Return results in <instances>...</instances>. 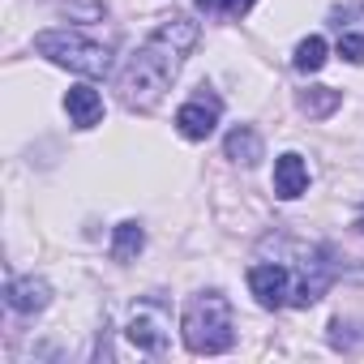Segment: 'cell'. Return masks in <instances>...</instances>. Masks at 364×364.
Returning <instances> with one entry per match:
<instances>
[{
	"instance_id": "1",
	"label": "cell",
	"mask_w": 364,
	"mask_h": 364,
	"mask_svg": "<svg viewBox=\"0 0 364 364\" xmlns=\"http://www.w3.org/2000/svg\"><path fill=\"white\" fill-rule=\"evenodd\" d=\"M193 43H198L193 18H185V14L163 18L159 31L129 56V65L120 73V103L133 112H150L176 82V73L185 69V56L193 52Z\"/></svg>"
},
{
	"instance_id": "2",
	"label": "cell",
	"mask_w": 364,
	"mask_h": 364,
	"mask_svg": "<svg viewBox=\"0 0 364 364\" xmlns=\"http://www.w3.org/2000/svg\"><path fill=\"white\" fill-rule=\"evenodd\" d=\"M185 347L193 355H219L236 343V326H232V304L223 291H198L185 304V321H180Z\"/></svg>"
},
{
	"instance_id": "3",
	"label": "cell",
	"mask_w": 364,
	"mask_h": 364,
	"mask_svg": "<svg viewBox=\"0 0 364 364\" xmlns=\"http://www.w3.org/2000/svg\"><path fill=\"white\" fill-rule=\"evenodd\" d=\"M35 52L60 69L82 73V77H107L112 73V43H99L82 31H43V35H35Z\"/></svg>"
},
{
	"instance_id": "4",
	"label": "cell",
	"mask_w": 364,
	"mask_h": 364,
	"mask_svg": "<svg viewBox=\"0 0 364 364\" xmlns=\"http://www.w3.org/2000/svg\"><path fill=\"white\" fill-rule=\"evenodd\" d=\"M124 338L137 347V351H167V338H171V317L159 300H137L129 309V321H124Z\"/></svg>"
},
{
	"instance_id": "5",
	"label": "cell",
	"mask_w": 364,
	"mask_h": 364,
	"mask_svg": "<svg viewBox=\"0 0 364 364\" xmlns=\"http://www.w3.org/2000/svg\"><path fill=\"white\" fill-rule=\"evenodd\" d=\"M291 287H296L291 266H283V262H257V266H249V291H253V300L262 309L291 304Z\"/></svg>"
},
{
	"instance_id": "6",
	"label": "cell",
	"mask_w": 364,
	"mask_h": 364,
	"mask_svg": "<svg viewBox=\"0 0 364 364\" xmlns=\"http://www.w3.org/2000/svg\"><path fill=\"white\" fill-rule=\"evenodd\" d=\"M219 116H223V99H219L215 90L202 86L189 103H180V112H176V129H180V137H189V141H206V137L215 133Z\"/></svg>"
},
{
	"instance_id": "7",
	"label": "cell",
	"mask_w": 364,
	"mask_h": 364,
	"mask_svg": "<svg viewBox=\"0 0 364 364\" xmlns=\"http://www.w3.org/2000/svg\"><path fill=\"white\" fill-rule=\"evenodd\" d=\"M291 274H296V287H291V304H296V309H309V304H317V300L326 296L330 279H334L330 253H326V249H313V253H304V262H300Z\"/></svg>"
},
{
	"instance_id": "8",
	"label": "cell",
	"mask_w": 364,
	"mask_h": 364,
	"mask_svg": "<svg viewBox=\"0 0 364 364\" xmlns=\"http://www.w3.org/2000/svg\"><path fill=\"white\" fill-rule=\"evenodd\" d=\"M5 304H9L14 313H22V317L43 313V309L52 304V287H48V279H35V274H26V279H9V287H5Z\"/></svg>"
},
{
	"instance_id": "9",
	"label": "cell",
	"mask_w": 364,
	"mask_h": 364,
	"mask_svg": "<svg viewBox=\"0 0 364 364\" xmlns=\"http://www.w3.org/2000/svg\"><path fill=\"white\" fill-rule=\"evenodd\" d=\"M304 189H309V163H304L296 150L279 154V159H274V198L296 202Z\"/></svg>"
},
{
	"instance_id": "10",
	"label": "cell",
	"mask_w": 364,
	"mask_h": 364,
	"mask_svg": "<svg viewBox=\"0 0 364 364\" xmlns=\"http://www.w3.org/2000/svg\"><path fill=\"white\" fill-rule=\"evenodd\" d=\"M65 112H69V120H73L77 129H95V124L103 120V95H99L90 82H77V86H69V95H65Z\"/></svg>"
},
{
	"instance_id": "11",
	"label": "cell",
	"mask_w": 364,
	"mask_h": 364,
	"mask_svg": "<svg viewBox=\"0 0 364 364\" xmlns=\"http://www.w3.org/2000/svg\"><path fill=\"white\" fill-rule=\"evenodd\" d=\"M223 150H228V159H232V163H245V167H253V163L262 159V133H257L253 124H236V129L228 133Z\"/></svg>"
},
{
	"instance_id": "12",
	"label": "cell",
	"mask_w": 364,
	"mask_h": 364,
	"mask_svg": "<svg viewBox=\"0 0 364 364\" xmlns=\"http://www.w3.org/2000/svg\"><path fill=\"white\" fill-rule=\"evenodd\" d=\"M141 245H146V232H141V223L124 219V223L116 228V236H112V257H116V262H133V257L141 253Z\"/></svg>"
},
{
	"instance_id": "13",
	"label": "cell",
	"mask_w": 364,
	"mask_h": 364,
	"mask_svg": "<svg viewBox=\"0 0 364 364\" xmlns=\"http://www.w3.org/2000/svg\"><path fill=\"white\" fill-rule=\"evenodd\" d=\"M291 65H296V73H317V69L326 65V39H321V35H309V39H300V43H296V56H291Z\"/></svg>"
},
{
	"instance_id": "14",
	"label": "cell",
	"mask_w": 364,
	"mask_h": 364,
	"mask_svg": "<svg viewBox=\"0 0 364 364\" xmlns=\"http://www.w3.org/2000/svg\"><path fill=\"white\" fill-rule=\"evenodd\" d=\"M338 103H343V95L330 90V86H313V90L300 95V112H309V116H330Z\"/></svg>"
},
{
	"instance_id": "15",
	"label": "cell",
	"mask_w": 364,
	"mask_h": 364,
	"mask_svg": "<svg viewBox=\"0 0 364 364\" xmlns=\"http://www.w3.org/2000/svg\"><path fill=\"white\" fill-rule=\"evenodd\" d=\"M253 5H257V0H210V14H219V18H245Z\"/></svg>"
},
{
	"instance_id": "16",
	"label": "cell",
	"mask_w": 364,
	"mask_h": 364,
	"mask_svg": "<svg viewBox=\"0 0 364 364\" xmlns=\"http://www.w3.org/2000/svg\"><path fill=\"white\" fill-rule=\"evenodd\" d=\"M338 56H347L351 65H364V35H343L338 39Z\"/></svg>"
},
{
	"instance_id": "17",
	"label": "cell",
	"mask_w": 364,
	"mask_h": 364,
	"mask_svg": "<svg viewBox=\"0 0 364 364\" xmlns=\"http://www.w3.org/2000/svg\"><path fill=\"white\" fill-rule=\"evenodd\" d=\"M355 228L364 232V202H360V215H355Z\"/></svg>"
},
{
	"instance_id": "18",
	"label": "cell",
	"mask_w": 364,
	"mask_h": 364,
	"mask_svg": "<svg viewBox=\"0 0 364 364\" xmlns=\"http://www.w3.org/2000/svg\"><path fill=\"white\" fill-rule=\"evenodd\" d=\"M198 9H206V14H210V0H198Z\"/></svg>"
}]
</instances>
